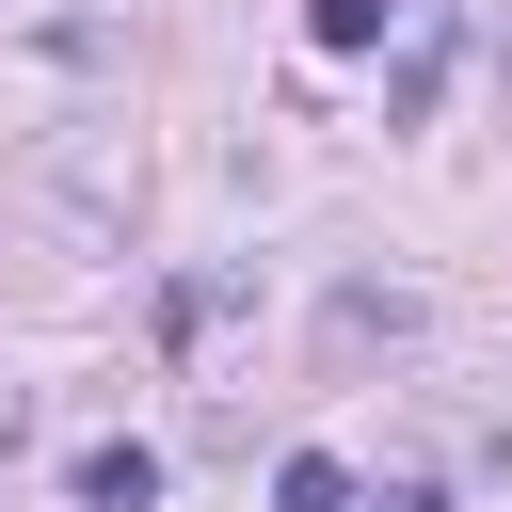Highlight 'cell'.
Masks as SVG:
<instances>
[{
  "mask_svg": "<svg viewBox=\"0 0 512 512\" xmlns=\"http://www.w3.org/2000/svg\"><path fill=\"white\" fill-rule=\"evenodd\" d=\"M272 512H352V464H336V448H288V464H272Z\"/></svg>",
  "mask_w": 512,
  "mask_h": 512,
  "instance_id": "obj_2",
  "label": "cell"
},
{
  "mask_svg": "<svg viewBox=\"0 0 512 512\" xmlns=\"http://www.w3.org/2000/svg\"><path fill=\"white\" fill-rule=\"evenodd\" d=\"M352 512H448V496H432V480H384V496H352Z\"/></svg>",
  "mask_w": 512,
  "mask_h": 512,
  "instance_id": "obj_4",
  "label": "cell"
},
{
  "mask_svg": "<svg viewBox=\"0 0 512 512\" xmlns=\"http://www.w3.org/2000/svg\"><path fill=\"white\" fill-rule=\"evenodd\" d=\"M400 16H416V0H304V32H320V48H384Z\"/></svg>",
  "mask_w": 512,
  "mask_h": 512,
  "instance_id": "obj_3",
  "label": "cell"
},
{
  "mask_svg": "<svg viewBox=\"0 0 512 512\" xmlns=\"http://www.w3.org/2000/svg\"><path fill=\"white\" fill-rule=\"evenodd\" d=\"M64 496H80V512H160V448H80Z\"/></svg>",
  "mask_w": 512,
  "mask_h": 512,
  "instance_id": "obj_1",
  "label": "cell"
}]
</instances>
